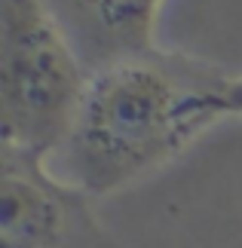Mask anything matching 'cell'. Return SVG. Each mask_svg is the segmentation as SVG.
<instances>
[{
	"label": "cell",
	"instance_id": "277c9868",
	"mask_svg": "<svg viewBox=\"0 0 242 248\" xmlns=\"http://www.w3.org/2000/svg\"><path fill=\"white\" fill-rule=\"evenodd\" d=\"M89 71L153 49L162 0H43Z\"/></svg>",
	"mask_w": 242,
	"mask_h": 248
},
{
	"label": "cell",
	"instance_id": "5b68a950",
	"mask_svg": "<svg viewBox=\"0 0 242 248\" xmlns=\"http://www.w3.org/2000/svg\"><path fill=\"white\" fill-rule=\"evenodd\" d=\"M206 108L215 120L227 117V113H239L242 117V77H224L206 95Z\"/></svg>",
	"mask_w": 242,
	"mask_h": 248
},
{
	"label": "cell",
	"instance_id": "7a4b0ae2",
	"mask_svg": "<svg viewBox=\"0 0 242 248\" xmlns=\"http://www.w3.org/2000/svg\"><path fill=\"white\" fill-rule=\"evenodd\" d=\"M89 68L43 0H0V144L52 156Z\"/></svg>",
	"mask_w": 242,
	"mask_h": 248
},
{
	"label": "cell",
	"instance_id": "6da1fadb",
	"mask_svg": "<svg viewBox=\"0 0 242 248\" xmlns=\"http://www.w3.org/2000/svg\"><path fill=\"white\" fill-rule=\"evenodd\" d=\"M221 80L211 64L157 46L89 71L71 132L52 154L59 178L89 196H108L162 166L215 123L206 95Z\"/></svg>",
	"mask_w": 242,
	"mask_h": 248
},
{
	"label": "cell",
	"instance_id": "3957f363",
	"mask_svg": "<svg viewBox=\"0 0 242 248\" xmlns=\"http://www.w3.org/2000/svg\"><path fill=\"white\" fill-rule=\"evenodd\" d=\"M89 199L46 156L0 144V248H113Z\"/></svg>",
	"mask_w": 242,
	"mask_h": 248
}]
</instances>
